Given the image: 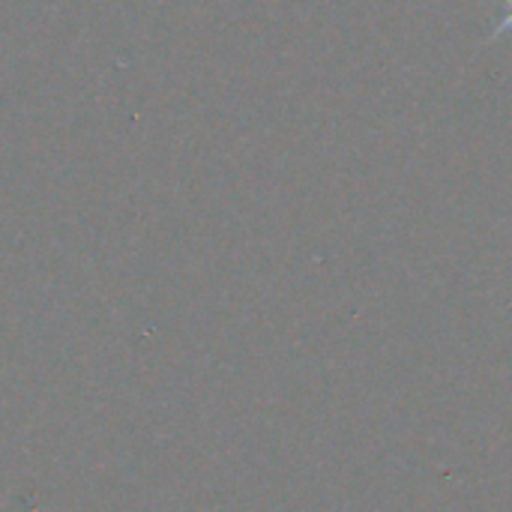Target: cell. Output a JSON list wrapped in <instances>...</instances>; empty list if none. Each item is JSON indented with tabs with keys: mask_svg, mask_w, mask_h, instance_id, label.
<instances>
[{
	"mask_svg": "<svg viewBox=\"0 0 512 512\" xmlns=\"http://www.w3.org/2000/svg\"><path fill=\"white\" fill-rule=\"evenodd\" d=\"M507 3V9H504V15H501V24L492 30V39H498V36H504V33H512V0H504Z\"/></svg>",
	"mask_w": 512,
	"mask_h": 512,
	"instance_id": "1",
	"label": "cell"
}]
</instances>
